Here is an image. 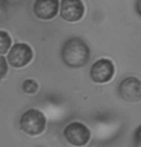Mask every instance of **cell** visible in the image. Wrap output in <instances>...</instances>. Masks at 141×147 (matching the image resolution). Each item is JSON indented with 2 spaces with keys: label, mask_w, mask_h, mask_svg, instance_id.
I'll return each mask as SVG.
<instances>
[{
  "label": "cell",
  "mask_w": 141,
  "mask_h": 147,
  "mask_svg": "<svg viewBox=\"0 0 141 147\" xmlns=\"http://www.w3.org/2000/svg\"><path fill=\"white\" fill-rule=\"evenodd\" d=\"M61 57L63 62L70 67H82L90 60L89 46L81 38H71L63 44Z\"/></svg>",
  "instance_id": "1"
},
{
  "label": "cell",
  "mask_w": 141,
  "mask_h": 147,
  "mask_svg": "<svg viewBox=\"0 0 141 147\" xmlns=\"http://www.w3.org/2000/svg\"><path fill=\"white\" fill-rule=\"evenodd\" d=\"M46 119L39 110L30 109L21 115L19 120L20 129L29 136H38L45 131Z\"/></svg>",
  "instance_id": "2"
},
{
  "label": "cell",
  "mask_w": 141,
  "mask_h": 147,
  "mask_svg": "<svg viewBox=\"0 0 141 147\" xmlns=\"http://www.w3.org/2000/svg\"><path fill=\"white\" fill-rule=\"evenodd\" d=\"M64 137L69 143L76 147L85 146L91 138L88 127L80 122H72L64 130Z\"/></svg>",
  "instance_id": "3"
},
{
  "label": "cell",
  "mask_w": 141,
  "mask_h": 147,
  "mask_svg": "<svg viewBox=\"0 0 141 147\" xmlns=\"http://www.w3.org/2000/svg\"><path fill=\"white\" fill-rule=\"evenodd\" d=\"M8 62L14 67H23L33 59V50L26 43H16L10 49Z\"/></svg>",
  "instance_id": "4"
},
{
  "label": "cell",
  "mask_w": 141,
  "mask_h": 147,
  "mask_svg": "<svg viewBox=\"0 0 141 147\" xmlns=\"http://www.w3.org/2000/svg\"><path fill=\"white\" fill-rule=\"evenodd\" d=\"M114 65L108 59L98 60L91 66L90 76L94 82L99 84L109 82L114 76Z\"/></svg>",
  "instance_id": "5"
},
{
  "label": "cell",
  "mask_w": 141,
  "mask_h": 147,
  "mask_svg": "<svg viewBox=\"0 0 141 147\" xmlns=\"http://www.w3.org/2000/svg\"><path fill=\"white\" fill-rule=\"evenodd\" d=\"M119 94L128 102H138L141 99V84L136 77H127L120 83Z\"/></svg>",
  "instance_id": "6"
},
{
  "label": "cell",
  "mask_w": 141,
  "mask_h": 147,
  "mask_svg": "<svg viewBox=\"0 0 141 147\" xmlns=\"http://www.w3.org/2000/svg\"><path fill=\"white\" fill-rule=\"evenodd\" d=\"M85 7L81 0H62L60 15L69 22L78 21L84 16Z\"/></svg>",
  "instance_id": "7"
},
{
  "label": "cell",
  "mask_w": 141,
  "mask_h": 147,
  "mask_svg": "<svg viewBox=\"0 0 141 147\" xmlns=\"http://www.w3.org/2000/svg\"><path fill=\"white\" fill-rule=\"evenodd\" d=\"M59 9L58 0H36L33 7L35 16L38 18L48 20L56 16Z\"/></svg>",
  "instance_id": "8"
},
{
  "label": "cell",
  "mask_w": 141,
  "mask_h": 147,
  "mask_svg": "<svg viewBox=\"0 0 141 147\" xmlns=\"http://www.w3.org/2000/svg\"><path fill=\"white\" fill-rule=\"evenodd\" d=\"M11 43H12V38L10 35L5 31H0V54L7 53L10 49Z\"/></svg>",
  "instance_id": "9"
},
{
  "label": "cell",
  "mask_w": 141,
  "mask_h": 147,
  "mask_svg": "<svg viewBox=\"0 0 141 147\" xmlns=\"http://www.w3.org/2000/svg\"><path fill=\"white\" fill-rule=\"evenodd\" d=\"M38 84L37 82L32 79H27L22 83V90L25 93L33 94L38 90Z\"/></svg>",
  "instance_id": "10"
},
{
  "label": "cell",
  "mask_w": 141,
  "mask_h": 147,
  "mask_svg": "<svg viewBox=\"0 0 141 147\" xmlns=\"http://www.w3.org/2000/svg\"><path fill=\"white\" fill-rule=\"evenodd\" d=\"M8 72V65L4 57L0 56V80L6 76Z\"/></svg>",
  "instance_id": "11"
},
{
  "label": "cell",
  "mask_w": 141,
  "mask_h": 147,
  "mask_svg": "<svg viewBox=\"0 0 141 147\" xmlns=\"http://www.w3.org/2000/svg\"><path fill=\"white\" fill-rule=\"evenodd\" d=\"M139 131H140V127H138L137 130H136V133H135V138H136V146L137 147H140V140H139Z\"/></svg>",
  "instance_id": "12"
}]
</instances>
